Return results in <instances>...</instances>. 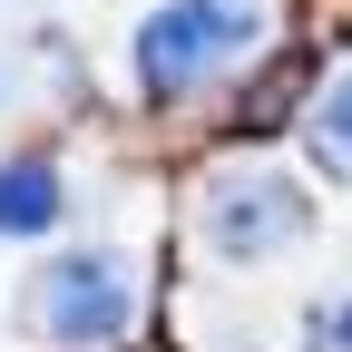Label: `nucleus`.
Instances as JSON below:
<instances>
[{"instance_id":"1","label":"nucleus","mask_w":352,"mask_h":352,"mask_svg":"<svg viewBox=\"0 0 352 352\" xmlns=\"http://www.w3.org/2000/svg\"><path fill=\"white\" fill-rule=\"evenodd\" d=\"M254 0H166V10H147L138 30V88L166 108V98H186V88H206L215 69H235L254 50Z\"/></svg>"},{"instance_id":"2","label":"nucleus","mask_w":352,"mask_h":352,"mask_svg":"<svg viewBox=\"0 0 352 352\" xmlns=\"http://www.w3.org/2000/svg\"><path fill=\"white\" fill-rule=\"evenodd\" d=\"M39 323H50L59 352H108L127 323H138V284H127L118 254H69L39 274Z\"/></svg>"},{"instance_id":"3","label":"nucleus","mask_w":352,"mask_h":352,"mask_svg":"<svg viewBox=\"0 0 352 352\" xmlns=\"http://www.w3.org/2000/svg\"><path fill=\"white\" fill-rule=\"evenodd\" d=\"M294 235H303V196L284 186V176H264V166L235 176V166H226V176L206 186V245H215V254L245 264V254H274V245H294Z\"/></svg>"},{"instance_id":"4","label":"nucleus","mask_w":352,"mask_h":352,"mask_svg":"<svg viewBox=\"0 0 352 352\" xmlns=\"http://www.w3.org/2000/svg\"><path fill=\"white\" fill-rule=\"evenodd\" d=\"M59 176L39 166V157H20V166H0V235H39V226H59Z\"/></svg>"},{"instance_id":"5","label":"nucleus","mask_w":352,"mask_h":352,"mask_svg":"<svg viewBox=\"0 0 352 352\" xmlns=\"http://www.w3.org/2000/svg\"><path fill=\"white\" fill-rule=\"evenodd\" d=\"M314 166L323 176H352V78H333L314 98Z\"/></svg>"},{"instance_id":"6","label":"nucleus","mask_w":352,"mask_h":352,"mask_svg":"<svg viewBox=\"0 0 352 352\" xmlns=\"http://www.w3.org/2000/svg\"><path fill=\"white\" fill-rule=\"evenodd\" d=\"M294 88H303V69H274V78H264L254 98H245V127H274V118L294 108Z\"/></svg>"},{"instance_id":"7","label":"nucleus","mask_w":352,"mask_h":352,"mask_svg":"<svg viewBox=\"0 0 352 352\" xmlns=\"http://www.w3.org/2000/svg\"><path fill=\"white\" fill-rule=\"evenodd\" d=\"M303 333H314V352H352V303H314Z\"/></svg>"}]
</instances>
